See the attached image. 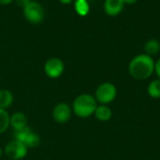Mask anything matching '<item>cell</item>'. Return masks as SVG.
<instances>
[{
  "mask_svg": "<svg viewBox=\"0 0 160 160\" xmlns=\"http://www.w3.org/2000/svg\"><path fill=\"white\" fill-rule=\"evenodd\" d=\"M155 63L153 57L145 53L136 55L129 62L128 72L135 80H146L155 72Z\"/></svg>",
  "mask_w": 160,
  "mask_h": 160,
  "instance_id": "obj_1",
  "label": "cell"
},
{
  "mask_svg": "<svg viewBox=\"0 0 160 160\" xmlns=\"http://www.w3.org/2000/svg\"><path fill=\"white\" fill-rule=\"evenodd\" d=\"M59 1L64 5H68V4H70L72 2V0H59Z\"/></svg>",
  "mask_w": 160,
  "mask_h": 160,
  "instance_id": "obj_21",
  "label": "cell"
},
{
  "mask_svg": "<svg viewBox=\"0 0 160 160\" xmlns=\"http://www.w3.org/2000/svg\"><path fill=\"white\" fill-rule=\"evenodd\" d=\"M3 154H4V150L0 147V158H1V157L3 156Z\"/></svg>",
  "mask_w": 160,
  "mask_h": 160,
  "instance_id": "obj_22",
  "label": "cell"
},
{
  "mask_svg": "<svg viewBox=\"0 0 160 160\" xmlns=\"http://www.w3.org/2000/svg\"><path fill=\"white\" fill-rule=\"evenodd\" d=\"M52 118L53 120L60 125L66 124L69 121L72 114L71 106L66 102H60L54 106L52 109Z\"/></svg>",
  "mask_w": 160,
  "mask_h": 160,
  "instance_id": "obj_8",
  "label": "cell"
},
{
  "mask_svg": "<svg viewBox=\"0 0 160 160\" xmlns=\"http://www.w3.org/2000/svg\"><path fill=\"white\" fill-rule=\"evenodd\" d=\"M3 150L6 157L10 160H22L27 156L29 149L21 141L13 139L5 145Z\"/></svg>",
  "mask_w": 160,
  "mask_h": 160,
  "instance_id": "obj_4",
  "label": "cell"
},
{
  "mask_svg": "<svg viewBox=\"0 0 160 160\" xmlns=\"http://www.w3.org/2000/svg\"><path fill=\"white\" fill-rule=\"evenodd\" d=\"M137 1H138V0H124V3H125V4H129V5L131 4V5H132V4H135Z\"/></svg>",
  "mask_w": 160,
  "mask_h": 160,
  "instance_id": "obj_20",
  "label": "cell"
},
{
  "mask_svg": "<svg viewBox=\"0 0 160 160\" xmlns=\"http://www.w3.org/2000/svg\"><path fill=\"white\" fill-rule=\"evenodd\" d=\"M14 139L21 141L23 142L28 149H34L37 148L40 144V138L38 133H36L33 129H31L29 127H26L25 128L15 131L14 132Z\"/></svg>",
  "mask_w": 160,
  "mask_h": 160,
  "instance_id": "obj_6",
  "label": "cell"
},
{
  "mask_svg": "<svg viewBox=\"0 0 160 160\" xmlns=\"http://www.w3.org/2000/svg\"><path fill=\"white\" fill-rule=\"evenodd\" d=\"M98 107V101L95 97L90 94H81L74 99L71 109L72 112L79 118H88L94 115Z\"/></svg>",
  "mask_w": 160,
  "mask_h": 160,
  "instance_id": "obj_2",
  "label": "cell"
},
{
  "mask_svg": "<svg viewBox=\"0 0 160 160\" xmlns=\"http://www.w3.org/2000/svg\"><path fill=\"white\" fill-rule=\"evenodd\" d=\"M74 8L80 16H86L90 11V5L87 0H76L74 3Z\"/></svg>",
  "mask_w": 160,
  "mask_h": 160,
  "instance_id": "obj_14",
  "label": "cell"
},
{
  "mask_svg": "<svg viewBox=\"0 0 160 160\" xmlns=\"http://www.w3.org/2000/svg\"><path fill=\"white\" fill-rule=\"evenodd\" d=\"M23 14L25 19L33 24L41 23L45 17L43 7L36 1H30L23 8Z\"/></svg>",
  "mask_w": 160,
  "mask_h": 160,
  "instance_id": "obj_5",
  "label": "cell"
},
{
  "mask_svg": "<svg viewBox=\"0 0 160 160\" xmlns=\"http://www.w3.org/2000/svg\"><path fill=\"white\" fill-rule=\"evenodd\" d=\"M27 122L28 121L26 115L22 112H16L9 115V128H11L14 132L22 130L28 127Z\"/></svg>",
  "mask_w": 160,
  "mask_h": 160,
  "instance_id": "obj_9",
  "label": "cell"
},
{
  "mask_svg": "<svg viewBox=\"0 0 160 160\" xmlns=\"http://www.w3.org/2000/svg\"><path fill=\"white\" fill-rule=\"evenodd\" d=\"M15 1H16V3H17L18 6H20V7H22L23 8L31 0H15Z\"/></svg>",
  "mask_w": 160,
  "mask_h": 160,
  "instance_id": "obj_18",
  "label": "cell"
},
{
  "mask_svg": "<svg viewBox=\"0 0 160 160\" xmlns=\"http://www.w3.org/2000/svg\"><path fill=\"white\" fill-rule=\"evenodd\" d=\"M147 93L153 98H160V79L154 80L148 84Z\"/></svg>",
  "mask_w": 160,
  "mask_h": 160,
  "instance_id": "obj_15",
  "label": "cell"
},
{
  "mask_svg": "<svg viewBox=\"0 0 160 160\" xmlns=\"http://www.w3.org/2000/svg\"><path fill=\"white\" fill-rule=\"evenodd\" d=\"M87 1H88V2H90V1H92V0H87Z\"/></svg>",
  "mask_w": 160,
  "mask_h": 160,
  "instance_id": "obj_23",
  "label": "cell"
},
{
  "mask_svg": "<svg viewBox=\"0 0 160 160\" xmlns=\"http://www.w3.org/2000/svg\"><path fill=\"white\" fill-rule=\"evenodd\" d=\"M144 52L145 54L149 56L157 55L160 52V42L156 38H151L144 44Z\"/></svg>",
  "mask_w": 160,
  "mask_h": 160,
  "instance_id": "obj_13",
  "label": "cell"
},
{
  "mask_svg": "<svg viewBox=\"0 0 160 160\" xmlns=\"http://www.w3.org/2000/svg\"><path fill=\"white\" fill-rule=\"evenodd\" d=\"M65 70L64 62L58 57L49 58L44 65V72L51 79L59 78Z\"/></svg>",
  "mask_w": 160,
  "mask_h": 160,
  "instance_id": "obj_7",
  "label": "cell"
},
{
  "mask_svg": "<svg viewBox=\"0 0 160 160\" xmlns=\"http://www.w3.org/2000/svg\"><path fill=\"white\" fill-rule=\"evenodd\" d=\"M95 117L100 121V122H107L109 120H111L112 116V112L111 110V108H109L107 105H98L95 112H94Z\"/></svg>",
  "mask_w": 160,
  "mask_h": 160,
  "instance_id": "obj_11",
  "label": "cell"
},
{
  "mask_svg": "<svg viewBox=\"0 0 160 160\" xmlns=\"http://www.w3.org/2000/svg\"><path fill=\"white\" fill-rule=\"evenodd\" d=\"M117 96L116 86L109 82L99 84L95 93V98L99 104L108 105L112 103Z\"/></svg>",
  "mask_w": 160,
  "mask_h": 160,
  "instance_id": "obj_3",
  "label": "cell"
},
{
  "mask_svg": "<svg viewBox=\"0 0 160 160\" xmlns=\"http://www.w3.org/2000/svg\"><path fill=\"white\" fill-rule=\"evenodd\" d=\"M13 0H0V5H8L12 2Z\"/></svg>",
  "mask_w": 160,
  "mask_h": 160,
  "instance_id": "obj_19",
  "label": "cell"
},
{
  "mask_svg": "<svg viewBox=\"0 0 160 160\" xmlns=\"http://www.w3.org/2000/svg\"><path fill=\"white\" fill-rule=\"evenodd\" d=\"M9 128V113L7 110L0 109V135Z\"/></svg>",
  "mask_w": 160,
  "mask_h": 160,
  "instance_id": "obj_16",
  "label": "cell"
},
{
  "mask_svg": "<svg viewBox=\"0 0 160 160\" xmlns=\"http://www.w3.org/2000/svg\"><path fill=\"white\" fill-rule=\"evenodd\" d=\"M155 72L160 79V58L155 63Z\"/></svg>",
  "mask_w": 160,
  "mask_h": 160,
  "instance_id": "obj_17",
  "label": "cell"
},
{
  "mask_svg": "<svg viewBox=\"0 0 160 160\" xmlns=\"http://www.w3.org/2000/svg\"><path fill=\"white\" fill-rule=\"evenodd\" d=\"M13 94L8 89H0V109L7 110L13 104Z\"/></svg>",
  "mask_w": 160,
  "mask_h": 160,
  "instance_id": "obj_12",
  "label": "cell"
},
{
  "mask_svg": "<svg viewBox=\"0 0 160 160\" xmlns=\"http://www.w3.org/2000/svg\"><path fill=\"white\" fill-rule=\"evenodd\" d=\"M124 6V0H105L104 11L108 16L115 17L122 12Z\"/></svg>",
  "mask_w": 160,
  "mask_h": 160,
  "instance_id": "obj_10",
  "label": "cell"
}]
</instances>
